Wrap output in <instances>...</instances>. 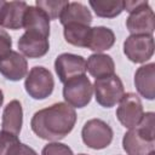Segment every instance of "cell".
<instances>
[{"label":"cell","instance_id":"1","mask_svg":"<svg viewBox=\"0 0 155 155\" xmlns=\"http://www.w3.org/2000/svg\"><path fill=\"white\" fill-rule=\"evenodd\" d=\"M76 122V113L64 102L38 110L30 121L33 132L41 139L58 142L68 136Z\"/></svg>","mask_w":155,"mask_h":155},{"label":"cell","instance_id":"2","mask_svg":"<svg viewBox=\"0 0 155 155\" xmlns=\"http://www.w3.org/2000/svg\"><path fill=\"white\" fill-rule=\"evenodd\" d=\"M125 10L130 13L126 28L131 35H153L155 29V15L148 1H124Z\"/></svg>","mask_w":155,"mask_h":155},{"label":"cell","instance_id":"3","mask_svg":"<svg viewBox=\"0 0 155 155\" xmlns=\"http://www.w3.org/2000/svg\"><path fill=\"white\" fill-rule=\"evenodd\" d=\"M24 88L33 99L41 101L47 98L54 88V80L51 71L41 65L31 68L25 76Z\"/></svg>","mask_w":155,"mask_h":155},{"label":"cell","instance_id":"4","mask_svg":"<svg viewBox=\"0 0 155 155\" xmlns=\"http://www.w3.org/2000/svg\"><path fill=\"white\" fill-rule=\"evenodd\" d=\"M93 86L94 98L103 108H113L119 103L125 94V88L121 79L113 74L107 78L96 79Z\"/></svg>","mask_w":155,"mask_h":155},{"label":"cell","instance_id":"5","mask_svg":"<svg viewBox=\"0 0 155 155\" xmlns=\"http://www.w3.org/2000/svg\"><path fill=\"white\" fill-rule=\"evenodd\" d=\"M93 86L86 75L70 79L63 86V98L73 108H85L92 98Z\"/></svg>","mask_w":155,"mask_h":155},{"label":"cell","instance_id":"6","mask_svg":"<svg viewBox=\"0 0 155 155\" xmlns=\"http://www.w3.org/2000/svg\"><path fill=\"white\" fill-rule=\"evenodd\" d=\"M114 132L111 127L101 119H91L85 122L81 130V137L85 145L91 149L101 150L110 145Z\"/></svg>","mask_w":155,"mask_h":155},{"label":"cell","instance_id":"7","mask_svg":"<svg viewBox=\"0 0 155 155\" xmlns=\"http://www.w3.org/2000/svg\"><path fill=\"white\" fill-rule=\"evenodd\" d=\"M155 134L139 126L128 130L122 138V148L127 155H149L154 151Z\"/></svg>","mask_w":155,"mask_h":155},{"label":"cell","instance_id":"8","mask_svg":"<svg viewBox=\"0 0 155 155\" xmlns=\"http://www.w3.org/2000/svg\"><path fill=\"white\" fill-rule=\"evenodd\" d=\"M119 107L116 109V117L120 121V124L131 130L134 128L142 120L144 111H143V105L140 102V98L133 93L128 92L125 93L119 102Z\"/></svg>","mask_w":155,"mask_h":155},{"label":"cell","instance_id":"9","mask_svg":"<svg viewBox=\"0 0 155 155\" xmlns=\"http://www.w3.org/2000/svg\"><path fill=\"white\" fill-rule=\"evenodd\" d=\"M153 35H130L124 42V53L133 63H145L154 54Z\"/></svg>","mask_w":155,"mask_h":155},{"label":"cell","instance_id":"10","mask_svg":"<svg viewBox=\"0 0 155 155\" xmlns=\"http://www.w3.org/2000/svg\"><path fill=\"white\" fill-rule=\"evenodd\" d=\"M54 70L61 82L65 84L73 78L85 75L86 59L80 54L74 53H61L54 61Z\"/></svg>","mask_w":155,"mask_h":155},{"label":"cell","instance_id":"11","mask_svg":"<svg viewBox=\"0 0 155 155\" xmlns=\"http://www.w3.org/2000/svg\"><path fill=\"white\" fill-rule=\"evenodd\" d=\"M0 74L10 81H19L28 74V62L17 51H10L0 58Z\"/></svg>","mask_w":155,"mask_h":155},{"label":"cell","instance_id":"12","mask_svg":"<svg viewBox=\"0 0 155 155\" xmlns=\"http://www.w3.org/2000/svg\"><path fill=\"white\" fill-rule=\"evenodd\" d=\"M18 48L25 57L41 58L50 50L48 36L36 31H24L18 40Z\"/></svg>","mask_w":155,"mask_h":155},{"label":"cell","instance_id":"13","mask_svg":"<svg viewBox=\"0 0 155 155\" xmlns=\"http://www.w3.org/2000/svg\"><path fill=\"white\" fill-rule=\"evenodd\" d=\"M28 7L25 1H5L0 16V27L18 30L23 28V17Z\"/></svg>","mask_w":155,"mask_h":155},{"label":"cell","instance_id":"14","mask_svg":"<svg viewBox=\"0 0 155 155\" xmlns=\"http://www.w3.org/2000/svg\"><path fill=\"white\" fill-rule=\"evenodd\" d=\"M134 86L145 99L153 101L155 98V63H148L136 70Z\"/></svg>","mask_w":155,"mask_h":155},{"label":"cell","instance_id":"15","mask_svg":"<svg viewBox=\"0 0 155 155\" xmlns=\"http://www.w3.org/2000/svg\"><path fill=\"white\" fill-rule=\"evenodd\" d=\"M23 28L25 31H36L50 36V18L39 7L28 5L23 17Z\"/></svg>","mask_w":155,"mask_h":155},{"label":"cell","instance_id":"16","mask_svg":"<svg viewBox=\"0 0 155 155\" xmlns=\"http://www.w3.org/2000/svg\"><path fill=\"white\" fill-rule=\"evenodd\" d=\"M23 125V109L19 101L13 99L6 104L2 111L1 126L2 131L13 133L16 136L19 134Z\"/></svg>","mask_w":155,"mask_h":155},{"label":"cell","instance_id":"17","mask_svg":"<svg viewBox=\"0 0 155 155\" xmlns=\"http://www.w3.org/2000/svg\"><path fill=\"white\" fill-rule=\"evenodd\" d=\"M115 44V34L110 28L99 25L91 28L90 39L86 48L94 51L96 53H102L113 47Z\"/></svg>","mask_w":155,"mask_h":155},{"label":"cell","instance_id":"18","mask_svg":"<svg viewBox=\"0 0 155 155\" xmlns=\"http://www.w3.org/2000/svg\"><path fill=\"white\" fill-rule=\"evenodd\" d=\"M86 69L96 79L107 78L114 74L115 63L109 54L93 53L86 61Z\"/></svg>","mask_w":155,"mask_h":155},{"label":"cell","instance_id":"19","mask_svg":"<svg viewBox=\"0 0 155 155\" xmlns=\"http://www.w3.org/2000/svg\"><path fill=\"white\" fill-rule=\"evenodd\" d=\"M59 22L62 25L68 23H84L90 25L92 23V13L81 2H69L59 16Z\"/></svg>","mask_w":155,"mask_h":155},{"label":"cell","instance_id":"20","mask_svg":"<svg viewBox=\"0 0 155 155\" xmlns=\"http://www.w3.org/2000/svg\"><path fill=\"white\" fill-rule=\"evenodd\" d=\"M63 35L68 44L76 46V47H85L87 46L91 27L84 23H68L63 25Z\"/></svg>","mask_w":155,"mask_h":155},{"label":"cell","instance_id":"21","mask_svg":"<svg viewBox=\"0 0 155 155\" xmlns=\"http://www.w3.org/2000/svg\"><path fill=\"white\" fill-rule=\"evenodd\" d=\"M88 4L94 11V13L102 18H114L125 10V2L122 0H113V1L91 0Z\"/></svg>","mask_w":155,"mask_h":155},{"label":"cell","instance_id":"22","mask_svg":"<svg viewBox=\"0 0 155 155\" xmlns=\"http://www.w3.org/2000/svg\"><path fill=\"white\" fill-rule=\"evenodd\" d=\"M69 1L67 0H36L35 6L42 10L47 17L51 19H59L63 10L68 6Z\"/></svg>","mask_w":155,"mask_h":155},{"label":"cell","instance_id":"23","mask_svg":"<svg viewBox=\"0 0 155 155\" xmlns=\"http://www.w3.org/2000/svg\"><path fill=\"white\" fill-rule=\"evenodd\" d=\"M22 143L13 133L0 131V155H18Z\"/></svg>","mask_w":155,"mask_h":155},{"label":"cell","instance_id":"24","mask_svg":"<svg viewBox=\"0 0 155 155\" xmlns=\"http://www.w3.org/2000/svg\"><path fill=\"white\" fill-rule=\"evenodd\" d=\"M41 155H74V154L68 145L59 142H52L42 148Z\"/></svg>","mask_w":155,"mask_h":155},{"label":"cell","instance_id":"25","mask_svg":"<svg viewBox=\"0 0 155 155\" xmlns=\"http://www.w3.org/2000/svg\"><path fill=\"white\" fill-rule=\"evenodd\" d=\"M12 48V39L10 34L0 27V58L8 53Z\"/></svg>","mask_w":155,"mask_h":155},{"label":"cell","instance_id":"26","mask_svg":"<svg viewBox=\"0 0 155 155\" xmlns=\"http://www.w3.org/2000/svg\"><path fill=\"white\" fill-rule=\"evenodd\" d=\"M18 155H38V153L33 148H30V147H28V145L22 143V147H21V150H19Z\"/></svg>","mask_w":155,"mask_h":155},{"label":"cell","instance_id":"27","mask_svg":"<svg viewBox=\"0 0 155 155\" xmlns=\"http://www.w3.org/2000/svg\"><path fill=\"white\" fill-rule=\"evenodd\" d=\"M2 103H4V93H2V91L0 90V107L2 105Z\"/></svg>","mask_w":155,"mask_h":155},{"label":"cell","instance_id":"28","mask_svg":"<svg viewBox=\"0 0 155 155\" xmlns=\"http://www.w3.org/2000/svg\"><path fill=\"white\" fill-rule=\"evenodd\" d=\"M4 5H5V0H0V16H1V11H2Z\"/></svg>","mask_w":155,"mask_h":155},{"label":"cell","instance_id":"29","mask_svg":"<svg viewBox=\"0 0 155 155\" xmlns=\"http://www.w3.org/2000/svg\"><path fill=\"white\" fill-rule=\"evenodd\" d=\"M78 155H87V154H78Z\"/></svg>","mask_w":155,"mask_h":155}]
</instances>
